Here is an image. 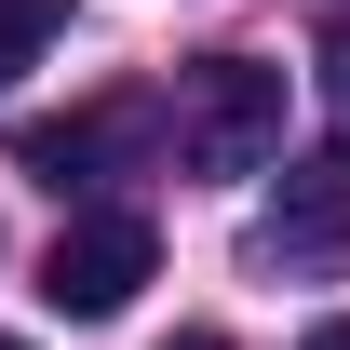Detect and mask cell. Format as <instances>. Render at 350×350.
Segmentation results:
<instances>
[{"mask_svg":"<svg viewBox=\"0 0 350 350\" xmlns=\"http://www.w3.org/2000/svg\"><path fill=\"white\" fill-rule=\"evenodd\" d=\"M175 162L216 175V189L269 175L283 162V68H269V54H202L189 94H175Z\"/></svg>","mask_w":350,"mask_h":350,"instance_id":"1","label":"cell"},{"mask_svg":"<svg viewBox=\"0 0 350 350\" xmlns=\"http://www.w3.org/2000/svg\"><path fill=\"white\" fill-rule=\"evenodd\" d=\"M162 269V229L135 216V202H81V216L54 229L41 256V310H68V323H108V310H135V283Z\"/></svg>","mask_w":350,"mask_h":350,"instance_id":"2","label":"cell"},{"mask_svg":"<svg viewBox=\"0 0 350 350\" xmlns=\"http://www.w3.org/2000/svg\"><path fill=\"white\" fill-rule=\"evenodd\" d=\"M162 135L148 94H108V108H68V122H14V175H41V189H94L108 162H135Z\"/></svg>","mask_w":350,"mask_h":350,"instance_id":"3","label":"cell"},{"mask_svg":"<svg viewBox=\"0 0 350 350\" xmlns=\"http://www.w3.org/2000/svg\"><path fill=\"white\" fill-rule=\"evenodd\" d=\"M256 269H350V148H323V162L283 175V202L256 216Z\"/></svg>","mask_w":350,"mask_h":350,"instance_id":"4","label":"cell"},{"mask_svg":"<svg viewBox=\"0 0 350 350\" xmlns=\"http://www.w3.org/2000/svg\"><path fill=\"white\" fill-rule=\"evenodd\" d=\"M54 41H68V0H0V81H14V68H41Z\"/></svg>","mask_w":350,"mask_h":350,"instance_id":"5","label":"cell"},{"mask_svg":"<svg viewBox=\"0 0 350 350\" xmlns=\"http://www.w3.org/2000/svg\"><path fill=\"white\" fill-rule=\"evenodd\" d=\"M310 81H323V122H337V148H350V27H323V54H310Z\"/></svg>","mask_w":350,"mask_h":350,"instance_id":"6","label":"cell"},{"mask_svg":"<svg viewBox=\"0 0 350 350\" xmlns=\"http://www.w3.org/2000/svg\"><path fill=\"white\" fill-rule=\"evenodd\" d=\"M297 350H350V323H310V337H297Z\"/></svg>","mask_w":350,"mask_h":350,"instance_id":"7","label":"cell"},{"mask_svg":"<svg viewBox=\"0 0 350 350\" xmlns=\"http://www.w3.org/2000/svg\"><path fill=\"white\" fill-rule=\"evenodd\" d=\"M162 350H229V337H162Z\"/></svg>","mask_w":350,"mask_h":350,"instance_id":"8","label":"cell"},{"mask_svg":"<svg viewBox=\"0 0 350 350\" xmlns=\"http://www.w3.org/2000/svg\"><path fill=\"white\" fill-rule=\"evenodd\" d=\"M0 350H27V337H0Z\"/></svg>","mask_w":350,"mask_h":350,"instance_id":"9","label":"cell"}]
</instances>
